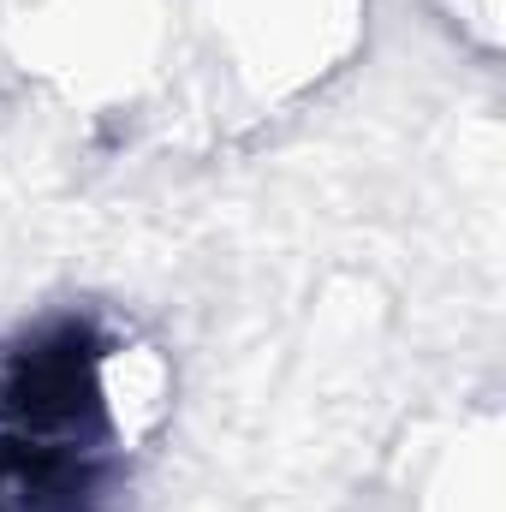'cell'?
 Here are the masks:
<instances>
[{
    "label": "cell",
    "instance_id": "cell-1",
    "mask_svg": "<svg viewBox=\"0 0 506 512\" xmlns=\"http://www.w3.org/2000/svg\"><path fill=\"white\" fill-rule=\"evenodd\" d=\"M227 60L262 90L322 78L358 30V0H209Z\"/></svg>",
    "mask_w": 506,
    "mask_h": 512
},
{
    "label": "cell",
    "instance_id": "cell-2",
    "mask_svg": "<svg viewBox=\"0 0 506 512\" xmlns=\"http://www.w3.org/2000/svg\"><path fill=\"white\" fill-rule=\"evenodd\" d=\"M0 512H108V459L0 435Z\"/></svg>",
    "mask_w": 506,
    "mask_h": 512
}]
</instances>
